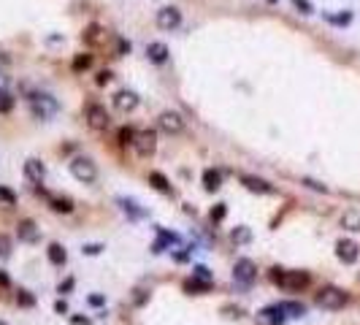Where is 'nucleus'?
I'll list each match as a JSON object with an SVG mask.
<instances>
[{
	"label": "nucleus",
	"instance_id": "nucleus-1",
	"mask_svg": "<svg viewBox=\"0 0 360 325\" xmlns=\"http://www.w3.org/2000/svg\"><path fill=\"white\" fill-rule=\"evenodd\" d=\"M68 171L70 176H73L76 182H82V185H92V182H98V165H95L92 157H73V160L68 162Z\"/></svg>",
	"mask_w": 360,
	"mask_h": 325
},
{
	"label": "nucleus",
	"instance_id": "nucleus-2",
	"mask_svg": "<svg viewBox=\"0 0 360 325\" xmlns=\"http://www.w3.org/2000/svg\"><path fill=\"white\" fill-rule=\"evenodd\" d=\"M273 282L290 293H301L303 287H309L312 277L306 271H282V268H273Z\"/></svg>",
	"mask_w": 360,
	"mask_h": 325
},
{
	"label": "nucleus",
	"instance_id": "nucleus-3",
	"mask_svg": "<svg viewBox=\"0 0 360 325\" xmlns=\"http://www.w3.org/2000/svg\"><path fill=\"white\" fill-rule=\"evenodd\" d=\"M317 306L319 309H325V312H338V309L347 306L349 296L344 290H338V287H322V290L317 293Z\"/></svg>",
	"mask_w": 360,
	"mask_h": 325
},
{
	"label": "nucleus",
	"instance_id": "nucleus-4",
	"mask_svg": "<svg viewBox=\"0 0 360 325\" xmlns=\"http://www.w3.org/2000/svg\"><path fill=\"white\" fill-rule=\"evenodd\" d=\"M30 109H33V114L38 116V119H49V116H54L60 111V103L52 98V95L38 93V95L30 98Z\"/></svg>",
	"mask_w": 360,
	"mask_h": 325
},
{
	"label": "nucleus",
	"instance_id": "nucleus-5",
	"mask_svg": "<svg viewBox=\"0 0 360 325\" xmlns=\"http://www.w3.org/2000/svg\"><path fill=\"white\" fill-rule=\"evenodd\" d=\"M157 128L163 130V133H168V136H181L184 133V128H187V122H184V116L179 114V111H163V114L157 116Z\"/></svg>",
	"mask_w": 360,
	"mask_h": 325
},
{
	"label": "nucleus",
	"instance_id": "nucleus-6",
	"mask_svg": "<svg viewBox=\"0 0 360 325\" xmlns=\"http://www.w3.org/2000/svg\"><path fill=\"white\" fill-rule=\"evenodd\" d=\"M84 116H87V125L92 130H106L111 125V114L106 111L103 103H87L84 109Z\"/></svg>",
	"mask_w": 360,
	"mask_h": 325
},
{
	"label": "nucleus",
	"instance_id": "nucleus-7",
	"mask_svg": "<svg viewBox=\"0 0 360 325\" xmlns=\"http://www.w3.org/2000/svg\"><path fill=\"white\" fill-rule=\"evenodd\" d=\"M155 22L160 30H165V33H171V30H176L181 24V11L176 6H163L160 11L155 14Z\"/></svg>",
	"mask_w": 360,
	"mask_h": 325
},
{
	"label": "nucleus",
	"instance_id": "nucleus-8",
	"mask_svg": "<svg viewBox=\"0 0 360 325\" xmlns=\"http://www.w3.org/2000/svg\"><path fill=\"white\" fill-rule=\"evenodd\" d=\"M233 279H236L238 284H252L257 279V266L249 257H241V260H236V266H233Z\"/></svg>",
	"mask_w": 360,
	"mask_h": 325
},
{
	"label": "nucleus",
	"instance_id": "nucleus-9",
	"mask_svg": "<svg viewBox=\"0 0 360 325\" xmlns=\"http://www.w3.org/2000/svg\"><path fill=\"white\" fill-rule=\"evenodd\" d=\"M111 103H114V109H119V111H135L138 109V103H141V98H138V93L135 90H116L114 93V98H111Z\"/></svg>",
	"mask_w": 360,
	"mask_h": 325
},
{
	"label": "nucleus",
	"instance_id": "nucleus-10",
	"mask_svg": "<svg viewBox=\"0 0 360 325\" xmlns=\"http://www.w3.org/2000/svg\"><path fill=\"white\" fill-rule=\"evenodd\" d=\"M133 146L141 157H149V155H155V149H157V136L152 133V130H141V133H135Z\"/></svg>",
	"mask_w": 360,
	"mask_h": 325
},
{
	"label": "nucleus",
	"instance_id": "nucleus-11",
	"mask_svg": "<svg viewBox=\"0 0 360 325\" xmlns=\"http://www.w3.org/2000/svg\"><path fill=\"white\" fill-rule=\"evenodd\" d=\"M336 257H338L341 263H347V266H352V263L360 257L358 244H355V241H349V238H341V241L336 244Z\"/></svg>",
	"mask_w": 360,
	"mask_h": 325
},
{
	"label": "nucleus",
	"instance_id": "nucleus-12",
	"mask_svg": "<svg viewBox=\"0 0 360 325\" xmlns=\"http://www.w3.org/2000/svg\"><path fill=\"white\" fill-rule=\"evenodd\" d=\"M24 176H27L33 185H41V182L46 179V165H44L41 160H35V157H27V160H24Z\"/></svg>",
	"mask_w": 360,
	"mask_h": 325
},
{
	"label": "nucleus",
	"instance_id": "nucleus-13",
	"mask_svg": "<svg viewBox=\"0 0 360 325\" xmlns=\"http://www.w3.org/2000/svg\"><path fill=\"white\" fill-rule=\"evenodd\" d=\"M17 236H19V241H24V244H35L41 238V231H38V225H35L33 220H19Z\"/></svg>",
	"mask_w": 360,
	"mask_h": 325
},
{
	"label": "nucleus",
	"instance_id": "nucleus-14",
	"mask_svg": "<svg viewBox=\"0 0 360 325\" xmlns=\"http://www.w3.org/2000/svg\"><path fill=\"white\" fill-rule=\"evenodd\" d=\"M146 57H149L152 63L163 65V63H168V57H171V49L165 46L163 41H149V44H146Z\"/></svg>",
	"mask_w": 360,
	"mask_h": 325
},
{
	"label": "nucleus",
	"instance_id": "nucleus-15",
	"mask_svg": "<svg viewBox=\"0 0 360 325\" xmlns=\"http://www.w3.org/2000/svg\"><path fill=\"white\" fill-rule=\"evenodd\" d=\"M257 323L260 325H282L285 323V309L282 306H268L257 314Z\"/></svg>",
	"mask_w": 360,
	"mask_h": 325
},
{
	"label": "nucleus",
	"instance_id": "nucleus-16",
	"mask_svg": "<svg viewBox=\"0 0 360 325\" xmlns=\"http://www.w3.org/2000/svg\"><path fill=\"white\" fill-rule=\"evenodd\" d=\"M241 185H244L249 192H257V195H271V192H273V187L268 185L266 179H260V176H244Z\"/></svg>",
	"mask_w": 360,
	"mask_h": 325
},
{
	"label": "nucleus",
	"instance_id": "nucleus-17",
	"mask_svg": "<svg viewBox=\"0 0 360 325\" xmlns=\"http://www.w3.org/2000/svg\"><path fill=\"white\" fill-rule=\"evenodd\" d=\"M341 228L344 231H352V233H360V209H347L341 214Z\"/></svg>",
	"mask_w": 360,
	"mask_h": 325
},
{
	"label": "nucleus",
	"instance_id": "nucleus-18",
	"mask_svg": "<svg viewBox=\"0 0 360 325\" xmlns=\"http://www.w3.org/2000/svg\"><path fill=\"white\" fill-rule=\"evenodd\" d=\"M203 187L209 192H217L222 187V174L220 171H214V168H206L203 171Z\"/></svg>",
	"mask_w": 360,
	"mask_h": 325
},
{
	"label": "nucleus",
	"instance_id": "nucleus-19",
	"mask_svg": "<svg viewBox=\"0 0 360 325\" xmlns=\"http://www.w3.org/2000/svg\"><path fill=\"white\" fill-rule=\"evenodd\" d=\"M46 257H49V263H54V266H65V260H68V255H65V250H63V244H49Z\"/></svg>",
	"mask_w": 360,
	"mask_h": 325
},
{
	"label": "nucleus",
	"instance_id": "nucleus-20",
	"mask_svg": "<svg viewBox=\"0 0 360 325\" xmlns=\"http://www.w3.org/2000/svg\"><path fill=\"white\" fill-rule=\"evenodd\" d=\"M149 185L155 187V190H160V192H171V182L165 179L160 171H149Z\"/></svg>",
	"mask_w": 360,
	"mask_h": 325
},
{
	"label": "nucleus",
	"instance_id": "nucleus-21",
	"mask_svg": "<svg viewBox=\"0 0 360 325\" xmlns=\"http://www.w3.org/2000/svg\"><path fill=\"white\" fill-rule=\"evenodd\" d=\"M230 238H233L236 244H249V241H252V231H249L247 225H238L236 231L230 233Z\"/></svg>",
	"mask_w": 360,
	"mask_h": 325
},
{
	"label": "nucleus",
	"instance_id": "nucleus-22",
	"mask_svg": "<svg viewBox=\"0 0 360 325\" xmlns=\"http://www.w3.org/2000/svg\"><path fill=\"white\" fill-rule=\"evenodd\" d=\"M49 203H52L54 211H63V214L73 211V201H70V198H49Z\"/></svg>",
	"mask_w": 360,
	"mask_h": 325
},
{
	"label": "nucleus",
	"instance_id": "nucleus-23",
	"mask_svg": "<svg viewBox=\"0 0 360 325\" xmlns=\"http://www.w3.org/2000/svg\"><path fill=\"white\" fill-rule=\"evenodd\" d=\"M11 250H14V241L11 236L0 233V257H11Z\"/></svg>",
	"mask_w": 360,
	"mask_h": 325
},
{
	"label": "nucleus",
	"instance_id": "nucleus-24",
	"mask_svg": "<svg viewBox=\"0 0 360 325\" xmlns=\"http://www.w3.org/2000/svg\"><path fill=\"white\" fill-rule=\"evenodd\" d=\"M292 8H295L298 14H303V17H309V14H314V6L309 3V0H292Z\"/></svg>",
	"mask_w": 360,
	"mask_h": 325
},
{
	"label": "nucleus",
	"instance_id": "nucleus-25",
	"mask_svg": "<svg viewBox=\"0 0 360 325\" xmlns=\"http://www.w3.org/2000/svg\"><path fill=\"white\" fill-rule=\"evenodd\" d=\"M11 109H14V98L8 93H3V90H0V111H3V114H8Z\"/></svg>",
	"mask_w": 360,
	"mask_h": 325
},
{
	"label": "nucleus",
	"instance_id": "nucleus-26",
	"mask_svg": "<svg viewBox=\"0 0 360 325\" xmlns=\"http://www.w3.org/2000/svg\"><path fill=\"white\" fill-rule=\"evenodd\" d=\"M84 41H87V44H98V41H100V27H98V24H92V27L84 33Z\"/></svg>",
	"mask_w": 360,
	"mask_h": 325
},
{
	"label": "nucleus",
	"instance_id": "nucleus-27",
	"mask_svg": "<svg viewBox=\"0 0 360 325\" xmlns=\"http://www.w3.org/2000/svg\"><path fill=\"white\" fill-rule=\"evenodd\" d=\"M17 303H19V306H33V303H35V298L30 296L27 290H19V293H17Z\"/></svg>",
	"mask_w": 360,
	"mask_h": 325
},
{
	"label": "nucleus",
	"instance_id": "nucleus-28",
	"mask_svg": "<svg viewBox=\"0 0 360 325\" xmlns=\"http://www.w3.org/2000/svg\"><path fill=\"white\" fill-rule=\"evenodd\" d=\"M90 63H92V54H79V57L73 60V68H76V70L90 68Z\"/></svg>",
	"mask_w": 360,
	"mask_h": 325
},
{
	"label": "nucleus",
	"instance_id": "nucleus-29",
	"mask_svg": "<svg viewBox=\"0 0 360 325\" xmlns=\"http://www.w3.org/2000/svg\"><path fill=\"white\" fill-rule=\"evenodd\" d=\"M133 141H135V133H133L130 128H122V130H119V144H133Z\"/></svg>",
	"mask_w": 360,
	"mask_h": 325
},
{
	"label": "nucleus",
	"instance_id": "nucleus-30",
	"mask_svg": "<svg viewBox=\"0 0 360 325\" xmlns=\"http://www.w3.org/2000/svg\"><path fill=\"white\" fill-rule=\"evenodd\" d=\"M119 203H122V209H125V211H130L133 217H141V214H144L141 209H135V206H138L135 201H119Z\"/></svg>",
	"mask_w": 360,
	"mask_h": 325
},
{
	"label": "nucleus",
	"instance_id": "nucleus-31",
	"mask_svg": "<svg viewBox=\"0 0 360 325\" xmlns=\"http://www.w3.org/2000/svg\"><path fill=\"white\" fill-rule=\"evenodd\" d=\"M282 309H285V312H292L290 317H301V314H303V306H301V303H282Z\"/></svg>",
	"mask_w": 360,
	"mask_h": 325
},
{
	"label": "nucleus",
	"instance_id": "nucleus-32",
	"mask_svg": "<svg viewBox=\"0 0 360 325\" xmlns=\"http://www.w3.org/2000/svg\"><path fill=\"white\" fill-rule=\"evenodd\" d=\"M303 185H306L309 190H314V192H328L325 185H319V182H314V179H303Z\"/></svg>",
	"mask_w": 360,
	"mask_h": 325
},
{
	"label": "nucleus",
	"instance_id": "nucleus-33",
	"mask_svg": "<svg viewBox=\"0 0 360 325\" xmlns=\"http://www.w3.org/2000/svg\"><path fill=\"white\" fill-rule=\"evenodd\" d=\"M225 214H227V209H225V203H220V206H217V209H211V220H225Z\"/></svg>",
	"mask_w": 360,
	"mask_h": 325
},
{
	"label": "nucleus",
	"instance_id": "nucleus-34",
	"mask_svg": "<svg viewBox=\"0 0 360 325\" xmlns=\"http://www.w3.org/2000/svg\"><path fill=\"white\" fill-rule=\"evenodd\" d=\"M0 198H3V201H6V203H11V206H14V203H17V198H14V192L8 190V187H0Z\"/></svg>",
	"mask_w": 360,
	"mask_h": 325
},
{
	"label": "nucleus",
	"instance_id": "nucleus-35",
	"mask_svg": "<svg viewBox=\"0 0 360 325\" xmlns=\"http://www.w3.org/2000/svg\"><path fill=\"white\" fill-rule=\"evenodd\" d=\"M128 52H130V44H128V41H122V38H119V41H116V54L122 57V54H128Z\"/></svg>",
	"mask_w": 360,
	"mask_h": 325
},
{
	"label": "nucleus",
	"instance_id": "nucleus-36",
	"mask_svg": "<svg viewBox=\"0 0 360 325\" xmlns=\"http://www.w3.org/2000/svg\"><path fill=\"white\" fill-rule=\"evenodd\" d=\"M82 250H84V252H87V255H98V252H100V250H103V244H84Z\"/></svg>",
	"mask_w": 360,
	"mask_h": 325
},
{
	"label": "nucleus",
	"instance_id": "nucleus-37",
	"mask_svg": "<svg viewBox=\"0 0 360 325\" xmlns=\"http://www.w3.org/2000/svg\"><path fill=\"white\" fill-rule=\"evenodd\" d=\"M195 277H198V279H206V282H209V279H211V271H209L206 266H198V268H195Z\"/></svg>",
	"mask_w": 360,
	"mask_h": 325
},
{
	"label": "nucleus",
	"instance_id": "nucleus-38",
	"mask_svg": "<svg viewBox=\"0 0 360 325\" xmlns=\"http://www.w3.org/2000/svg\"><path fill=\"white\" fill-rule=\"evenodd\" d=\"M111 79H114V73H111V70H100V73H98V84H109Z\"/></svg>",
	"mask_w": 360,
	"mask_h": 325
},
{
	"label": "nucleus",
	"instance_id": "nucleus-39",
	"mask_svg": "<svg viewBox=\"0 0 360 325\" xmlns=\"http://www.w3.org/2000/svg\"><path fill=\"white\" fill-rule=\"evenodd\" d=\"M54 309H57L60 314H65V312H68V306H65V301H57V303H54Z\"/></svg>",
	"mask_w": 360,
	"mask_h": 325
},
{
	"label": "nucleus",
	"instance_id": "nucleus-40",
	"mask_svg": "<svg viewBox=\"0 0 360 325\" xmlns=\"http://www.w3.org/2000/svg\"><path fill=\"white\" fill-rule=\"evenodd\" d=\"M0 284H8V277H6V274H0Z\"/></svg>",
	"mask_w": 360,
	"mask_h": 325
},
{
	"label": "nucleus",
	"instance_id": "nucleus-41",
	"mask_svg": "<svg viewBox=\"0 0 360 325\" xmlns=\"http://www.w3.org/2000/svg\"><path fill=\"white\" fill-rule=\"evenodd\" d=\"M3 87H6V76L0 73V90H3Z\"/></svg>",
	"mask_w": 360,
	"mask_h": 325
},
{
	"label": "nucleus",
	"instance_id": "nucleus-42",
	"mask_svg": "<svg viewBox=\"0 0 360 325\" xmlns=\"http://www.w3.org/2000/svg\"><path fill=\"white\" fill-rule=\"evenodd\" d=\"M0 325H6V323H3V320H0Z\"/></svg>",
	"mask_w": 360,
	"mask_h": 325
},
{
	"label": "nucleus",
	"instance_id": "nucleus-43",
	"mask_svg": "<svg viewBox=\"0 0 360 325\" xmlns=\"http://www.w3.org/2000/svg\"><path fill=\"white\" fill-rule=\"evenodd\" d=\"M271 3H276V0H271Z\"/></svg>",
	"mask_w": 360,
	"mask_h": 325
}]
</instances>
